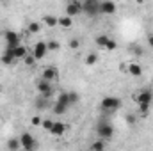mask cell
I'll list each match as a JSON object with an SVG mask.
<instances>
[{
  "instance_id": "obj_1",
  "label": "cell",
  "mask_w": 153,
  "mask_h": 151,
  "mask_svg": "<svg viewBox=\"0 0 153 151\" xmlns=\"http://www.w3.org/2000/svg\"><path fill=\"white\" fill-rule=\"evenodd\" d=\"M100 109L105 114L116 112L117 109H121V100L116 98V96H105V98L102 100V103H100Z\"/></svg>"
},
{
  "instance_id": "obj_2",
  "label": "cell",
  "mask_w": 153,
  "mask_h": 151,
  "mask_svg": "<svg viewBox=\"0 0 153 151\" xmlns=\"http://www.w3.org/2000/svg\"><path fill=\"white\" fill-rule=\"evenodd\" d=\"M96 133H98V137H100L102 141H109V139L114 135V126H112L111 123H107V121H102V123H98V126H96Z\"/></svg>"
},
{
  "instance_id": "obj_3",
  "label": "cell",
  "mask_w": 153,
  "mask_h": 151,
  "mask_svg": "<svg viewBox=\"0 0 153 151\" xmlns=\"http://www.w3.org/2000/svg\"><path fill=\"white\" fill-rule=\"evenodd\" d=\"M20 144H22V150L23 151H36L38 150V142H36L34 135L29 133V132H25V133L20 135Z\"/></svg>"
},
{
  "instance_id": "obj_4",
  "label": "cell",
  "mask_w": 153,
  "mask_h": 151,
  "mask_svg": "<svg viewBox=\"0 0 153 151\" xmlns=\"http://www.w3.org/2000/svg\"><path fill=\"white\" fill-rule=\"evenodd\" d=\"M82 13H85L87 16H98L100 14V2L98 0H84Z\"/></svg>"
},
{
  "instance_id": "obj_5",
  "label": "cell",
  "mask_w": 153,
  "mask_h": 151,
  "mask_svg": "<svg viewBox=\"0 0 153 151\" xmlns=\"http://www.w3.org/2000/svg\"><path fill=\"white\" fill-rule=\"evenodd\" d=\"M4 38H5V48H11V50L18 48V46H20V43H22L20 34H16L14 30H5Z\"/></svg>"
},
{
  "instance_id": "obj_6",
  "label": "cell",
  "mask_w": 153,
  "mask_h": 151,
  "mask_svg": "<svg viewBox=\"0 0 153 151\" xmlns=\"http://www.w3.org/2000/svg\"><path fill=\"white\" fill-rule=\"evenodd\" d=\"M80 13H82V2H78V0H70L68 5H66V16L73 18L76 14H80Z\"/></svg>"
},
{
  "instance_id": "obj_7",
  "label": "cell",
  "mask_w": 153,
  "mask_h": 151,
  "mask_svg": "<svg viewBox=\"0 0 153 151\" xmlns=\"http://www.w3.org/2000/svg\"><path fill=\"white\" fill-rule=\"evenodd\" d=\"M38 91H39V96L50 100V96H52V82H46V80L41 78L38 82Z\"/></svg>"
},
{
  "instance_id": "obj_8",
  "label": "cell",
  "mask_w": 153,
  "mask_h": 151,
  "mask_svg": "<svg viewBox=\"0 0 153 151\" xmlns=\"http://www.w3.org/2000/svg\"><path fill=\"white\" fill-rule=\"evenodd\" d=\"M46 53H48V46H46V41H39V43H36V46H34V52H32L34 59H36V61H41V59H43Z\"/></svg>"
},
{
  "instance_id": "obj_9",
  "label": "cell",
  "mask_w": 153,
  "mask_h": 151,
  "mask_svg": "<svg viewBox=\"0 0 153 151\" xmlns=\"http://www.w3.org/2000/svg\"><path fill=\"white\" fill-rule=\"evenodd\" d=\"M137 103L139 105H152V101H153V93L152 91H148V89H143L139 94H137Z\"/></svg>"
},
{
  "instance_id": "obj_10",
  "label": "cell",
  "mask_w": 153,
  "mask_h": 151,
  "mask_svg": "<svg viewBox=\"0 0 153 151\" xmlns=\"http://www.w3.org/2000/svg\"><path fill=\"white\" fill-rule=\"evenodd\" d=\"M117 5L111 0H105V2H100V14H114Z\"/></svg>"
},
{
  "instance_id": "obj_11",
  "label": "cell",
  "mask_w": 153,
  "mask_h": 151,
  "mask_svg": "<svg viewBox=\"0 0 153 151\" xmlns=\"http://www.w3.org/2000/svg\"><path fill=\"white\" fill-rule=\"evenodd\" d=\"M41 78L46 80V82H53V80L57 78V68H55V66H48V68H45Z\"/></svg>"
},
{
  "instance_id": "obj_12",
  "label": "cell",
  "mask_w": 153,
  "mask_h": 151,
  "mask_svg": "<svg viewBox=\"0 0 153 151\" xmlns=\"http://www.w3.org/2000/svg\"><path fill=\"white\" fill-rule=\"evenodd\" d=\"M0 61H2L4 64H13V62L16 61L14 52H13L11 48H5V50H4V53H2V57H0Z\"/></svg>"
},
{
  "instance_id": "obj_13",
  "label": "cell",
  "mask_w": 153,
  "mask_h": 151,
  "mask_svg": "<svg viewBox=\"0 0 153 151\" xmlns=\"http://www.w3.org/2000/svg\"><path fill=\"white\" fill-rule=\"evenodd\" d=\"M66 128H68V126H66L64 123H61V121H59V123H53V128H52V132H50V133H52V135H55V137H61V135L66 132Z\"/></svg>"
},
{
  "instance_id": "obj_14",
  "label": "cell",
  "mask_w": 153,
  "mask_h": 151,
  "mask_svg": "<svg viewBox=\"0 0 153 151\" xmlns=\"http://www.w3.org/2000/svg\"><path fill=\"white\" fill-rule=\"evenodd\" d=\"M126 73H130V75H134V76H141V75H143V68H141L137 62H130V64H128Z\"/></svg>"
},
{
  "instance_id": "obj_15",
  "label": "cell",
  "mask_w": 153,
  "mask_h": 151,
  "mask_svg": "<svg viewBox=\"0 0 153 151\" xmlns=\"http://www.w3.org/2000/svg\"><path fill=\"white\" fill-rule=\"evenodd\" d=\"M105 146H107V141H102V139H98V141H94V142L91 144L89 151H105Z\"/></svg>"
},
{
  "instance_id": "obj_16",
  "label": "cell",
  "mask_w": 153,
  "mask_h": 151,
  "mask_svg": "<svg viewBox=\"0 0 153 151\" xmlns=\"http://www.w3.org/2000/svg\"><path fill=\"white\" fill-rule=\"evenodd\" d=\"M20 148H22L20 139H14V137H13V139H9V141H7V150H9V151H18Z\"/></svg>"
},
{
  "instance_id": "obj_17",
  "label": "cell",
  "mask_w": 153,
  "mask_h": 151,
  "mask_svg": "<svg viewBox=\"0 0 153 151\" xmlns=\"http://www.w3.org/2000/svg\"><path fill=\"white\" fill-rule=\"evenodd\" d=\"M71 23H73V18H70V16H61L59 18V21H57V25H61V27H64V29H70L71 27Z\"/></svg>"
},
{
  "instance_id": "obj_18",
  "label": "cell",
  "mask_w": 153,
  "mask_h": 151,
  "mask_svg": "<svg viewBox=\"0 0 153 151\" xmlns=\"http://www.w3.org/2000/svg\"><path fill=\"white\" fill-rule=\"evenodd\" d=\"M13 52H14V57H16V61H20V59L23 61V59L27 57V50H25V46H22V44H20L18 48H14Z\"/></svg>"
},
{
  "instance_id": "obj_19",
  "label": "cell",
  "mask_w": 153,
  "mask_h": 151,
  "mask_svg": "<svg viewBox=\"0 0 153 151\" xmlns=\"http://www.w3.org/2000/svg\"><path fill=\"white\" fill-rule=\"evenodd\" d=\"M109 41H111V38L105 36V34H100V36H96V39H94V43H96L98 46H102V48H105Z\"/></svg>"
},
{
  "instance_id": "obj_20",
  "label": "cell",
  "mask_w": 153,
  "mask_h": 151,
  "mask_svg": "<svg viewBox=\"0 0 153 151\" xmlns=\"http://www.w3.org/2000/svg\"><path fill=\"white\" fill-rule=\"evenodd\" d=\"M43 21H45L48 27H55V25H57V21H59V18H55L53 14H45Z\"/></svg>"
},
{
  "instance_id": "obj_21",
  "label": "cell",
  "mask_w": 153,
  "mask_h": 151,
  "mask_svg": "<svg viewBox=\"0 0 153 151\" xmlns=\"http://www.w3.org/2000/svg\"><path fill=\"white\" fill-rule=\"evenodd\" d=\"M34 105H36V109L43 110V109H46V107H48V100H46V98H43V96H38V98H36V101H34Z\"/></svg>"
},
{
  "instance_id": "obj_22",
  "label": "cell",
  "mask_w": 153,
  "mask_h": 151,
  "mask_svg": "<svg viewBox=\"0 0 153 151\" xmlns=\"http://www.w3.org/2000/svg\"><path fill=\"white\" fill-rule=\"evenodd\" d=\"M66 110H68V105H66V103L55 101V105H53V112H55V114H64Z\"/></svg>"
},
{
  "instance_id": "obj_23",
  "label": "cell",
  "mask_w": 153,
  "mask_h": 151,
  "mask_svg": "<svg viewBox=\"0 0 153 151\" xmlns=\"http://www.w3.org/2000/svg\"><path fill=\"white\" fill-rule=\"evenodd\" d=\"M55 101H61V103H66L68 107H70V94L68 93H61L59 96H57V100Z\"/></svg>"
},
{
  "instance_id": "obj_24",
  "label": "cell",
  "mask_w": 153,
  "mask_h": 151,
  "mask_svg": "<svg viewBox=\"0 0 153 151\" xmlns=\"http://www.w3.org/2000/svg\"><path fill=\"white\" fill-rule=\"evenodd\" d=\"M27 29H29V32H34V34H38L39 30H41V25H39L38 21H30Z\"/></svg>"
},
{
  "instance_id": "obj_25",
  "label": "cell",
  "mask_w": 153,
  "mask_h": 151,
  "mask_svg": "<svg viewBox=\"0 0 153 151\" xmlns=\"http://www.w3.org/2000/svg\"><path fill=\"white\" fill-rule=\"evenodd\" d=\"M53 123H55V121H52V119H43V121H41V126H43L45 130L52 132V128H53Z\"/></svg>"
},
{
  "instance_id": "obj_26",
  "label": "cell",
  "mask_w": 153,
  "mask_h": 151,
  "mask_svg": "<svg viewBox=\"0 0 153 151\" xmlns=\"http://www.w3.org/2000/svg\"><path fill=\"white\" fill-rule=\"evenodd\" d=\"M96 61H98V55H96V53H89V55L85 57V64H87V66H93Z\"/></svg>"
},
{
  "instance_id": "obj_27",
  "label": "cell",
  "mask_w": 153,
  "mask_h": 151,
  "mask_svg": "<svg viewBox=\"0 0 153 151\" xmlns=\"http://www.w3.org/2000/svg\"><path fill=\"white\" fill-rule=\"evenodd\" d=\"M139 112H141L143 117H146L150 114V105H139Z\"/></svg>"
},
{
  "instance_id": "obj_28",
  "label": "cell",
  "mask_w": 153,
  "mask_h": 151,
  "mask_svg": "<svg viewBox=\"0 0 153 151\" xmlns=\"http://www.w3.org/2000/svg\"><path fill=\"white\" fill-rule=\"evenodd\" d=\"M46 46H48V52H50V50H57V48H59V43H57L55 39H52V41L46 43Z\"/></svg>"
},
{
  "instance_id": "obj_29",
  "label": "cell",
  "mask_w": 153,
  "mask_h": 151,
  "mask_svg": "<svg viewBox=\"0 0 153 151\" xmlns=\"http://www.w3.org/2000/svg\"><path fill=\"white\" fill-rule=\"evenodd\" d=\"M23 62H25L27 66H34V64H36V59H34V55H27V57L23 59Z\"/></svg>"
},
{
  "instance_id": "obj_30",
  "label": "cell",
  "mask_w": 153,
  "mask_h": 151,
  "mask_svg": "<svg viewBox=\"0 0 153 151\" xmlns=\"http://www.w3.org/2000/svg\"><path fill=\"white\" fill-rule=\"evenodd\" d=\"M68 94H70V105H75L76 101H78V98H80V96H78L76 93H68Z\"/></svg>"
},
{
  "instance_id": "obj_31",
  "label": "cell",
  "mask_w": 153,
  "mask_h": 151,
  "mask_svg": "<svg viewBox=\"0 0 153 151\" xmlns=\"http://www.w3.org/2000/svg\"><path fill=\"white\" fill-rule=\"evenodd\" d=\"M105 48H107V50H116V48H117V43H116L114 39H111V41L107 43V46H105Z\"/></svg>"
},
{
  "instance_id": "obj_32",
  "label": "cell",
  "mask_w": 153,
  "mask_h": 151,
  "mask_svg": "<svg viewBox=\"0 0 153 151\" xmlns=\"http://www.w3.org/2000/svg\"><path fill=\"white\" fill-rule=\"evenodd\" d=\"M132 52H134L135 55H141V53H143V48L137 46V44H134V46H132Z\"/></svg>"
},
{
  "instance_id": "obj_33",
  "label": "cell",
  "mask_w": 153,
  "mask_h": 151,
  "mask_svg": "<svg viewBox=\"0 0 153 151\" xmlns=\"http://www.w3.org/2000/svg\"><path fill=\"white\" fill-rule=\"evenodd\" d=\"M30 123H32L34 126H39V124H41V117H38V115H34V117L30 119Z\"/></svg>"
},
{
  "instance_id": "obj_34",
  "label": "cell",
  "mask_w": 153,
  "mask_h": 151,
  "mask_svg": "<svg viewBox=\"0 0 153 151\" xmlns=\"http://www.w3.org/2000/svg\"><path fill=\"white\" fill-rule=\"evenodd\" d=\"M78 44H80L78 39H71V41H70V48H78Z\"/></svg>"
},
{
  "instance_id": "obj_35",
  "label": "cell",
  "mask_w": 153,
  "mask_h": 151,
  "mask_svg": "<svg viewBox=\"0 0 153 151\" xmlns=\"http://www.w3.org/2000/svg\"><path fill=\"white\" fill-rule=\"evenodd\" d=\"M148 44H150V46H153V36H148Z\"/></svg>"
},
{
  "instance_id": "obj_36",
  "label": "cell",
  "mask_w": 153,
  "mask_h": 151,
  "mask_svg": "<svg viewBox=\"0 0 153 151\" xmlns=\"http://www.w3.org/2000/svg\"><path fill=\"white\" fill-rule=\"evenodd\" d=\"M152 87H153V78H152Z\"/></svg>"
},
{
  "instance_id": "obj_37",
  "label": "cell",
  "mask_w": 153,
  "mask_h": 151,
  "mask_svg": "<svg viewBox=\"0 0 153 151\" xmlns=\"http://www.w3.org/2000/svg\"><path fill=\"white\" fill-rule=\"evenodd\" d=\"M0 91H2V87H0Z\"/></svg>"
}]
</instances>
